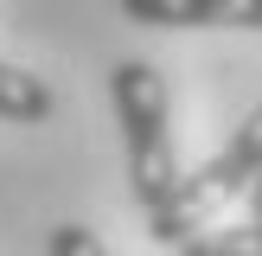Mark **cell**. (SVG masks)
Listing matches in <instances>:
<instances>
[{"label": "cell", "instance_id": "cell-1", "mask_svg": "<svg viewBox=\"0 0 262 256\" xmlns=\"http://www.w3.org/2000/svg\"><path fill=\"white\" fill-rule=\"evenodd\" d=\"M262 179V102L237 122V135L224 141V147L211 154L205 166H192V173H179V186L166 192L154 211H141V224H147L154 243H166V250H179L186 237H199L205 218L217 211V205L230 199H250V186Z\"/></svg>", "mask_w": 262, "mask_h": 256}, {"label": "cell", "instance_id": "cell-2", "mask_svg": "<svg viewBox=\"0 0 262 256\" xmlns=\"http://www.w3.org/2000/svg\"><path fill=\"white\" fill-rule=\"evenodd\" d=\"M109 102H115V122H122V141H128V186H135V205L154 211V205L179 186L166 77L154 71V64H141V58H122L109 71Z\"/></svg>", "mask_w": 262, "mask_h": 256}, {"label": "cell", "instance_id": "cell-3", "mask_svg": "<svg viewBox=\"0 0 262 256\" xmlns=\"http://www.w3.org/2000/svg\"><path fill=\"white\" fill-rule=\"evenodd\" d=\"M122 13L160 32H262V0H122Z\"/></svg>", "mask_w": 262, "mask_h": 256}, {"label": "cell", "instance_id": "cell-4", "mask_svg": "<svg viewBox=\"0 0 262 256\" xmlns=\"http://www.w3.org/2000/svg\"><path fill=\"white\" fill-rule=\"evenodd\" d=\"M51 109H58V96H51L45 77L19 71V64H0V122L32 128V122H51Z\"/></svg>", "mask_w": 262, "mask_h": 256}, {"label": "cell", "instance_id": "cell-5", "mask_svg": "<svg viewBox=\"0 0 262 256\" xmlns=\"http://www.w3.org/2000/svg\"><path fill=\"white\" fill-rule=\"evenodd\" d=\"M173 256H262V218H237V224H205L186 237Z\"/></svg>", "mask_w": 262, "mask_h": 256}, {"label": "cell", "instance_id": "cell-6", "mask_svg": "<svg viewBox=\"0 0 262 256\" xmlns=\"http://www.w3.org/2000/svg\"><path fill=\"white\" fill-rule=\"evenodd\" d=\"M45 256H109V250H102V237L90 224H58L51 243H45Z\"/></svg>", "mask_w": 262, "mask_h": 256}, {"label": "cell", "instance_id": "cell-7", "mask_svg": "<svg viewBox=\"0 0 262 256\" xmlns=\"http://www.w3.org/2000/svg\"><path fill=\"white\" fill-rule=\"evenodd\" d=\"M250 218H262V179L250 186Z\"/></svg>", "mask_w": 262, "mask_h": 256}]
</instances>
